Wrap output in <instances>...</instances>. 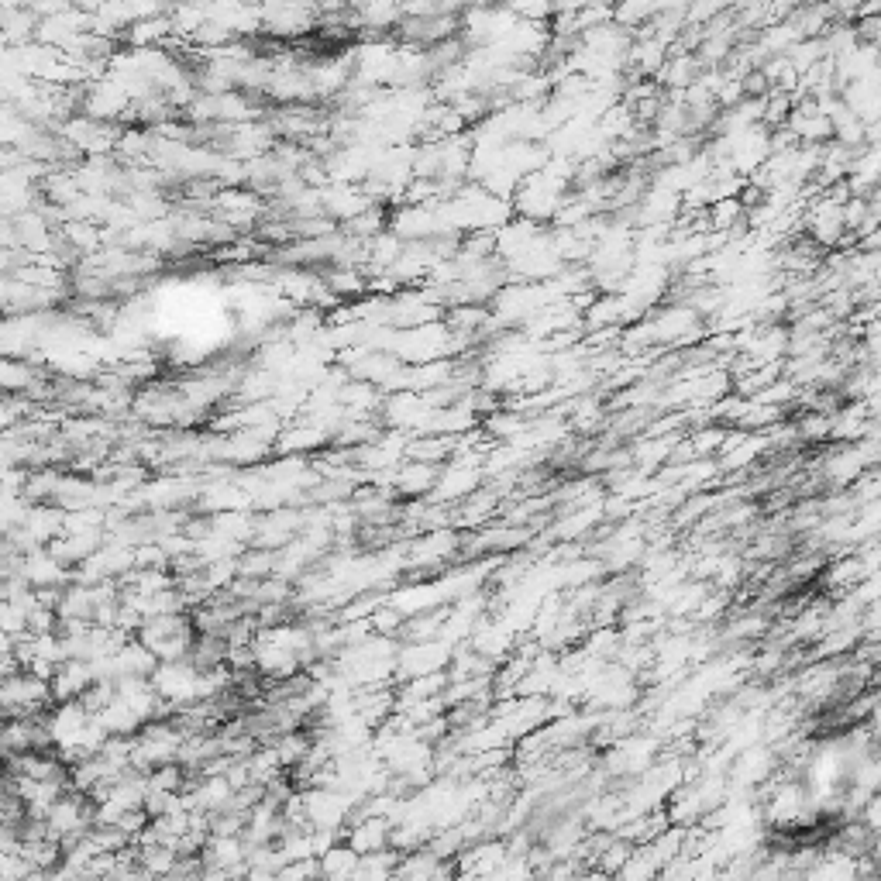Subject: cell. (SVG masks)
Masks as SVG:
<instances>
[{"mask_svg": "<svg viewBox=\"0 0 881 881\" xmlns=\"http://www.w3.org/2000/svg\"><path fill=\"white\" fill-rule=\"evenodd\" d=\"M90 682H93V665H90V661L87 658H66L49 678L52 703H62V699H80L83 692H87Z\"/></svg>", "mask_w": 881, "mask_h": 881, "instance_id": "obj_1", "label": "cell"}, {"mask_svg": "<svg viewBox=\"0 0 881 881\" xmlns=\"http://www.w3.org/2000/svg\"><path fill=\"white\" fill-rule=\"evenodd\" d=\"M809 231H813V238L820 241V245H837V241L847 235L844 200L830 197L823 200V204H816L813 214H809Z\"/></svg>", "mask_w": 881, "mask_h": 881, "instance_id": "obj_2", "label": "cell"}, {"mask_svg": "<svg viewBox=\"0 0 881 881\" xmlns=\"http://www.w3.org/2000/svg\"><path fill=\"white\" fill-rule=\"evenodd\" d=\"M358 871V854L352 847H327L321 854V875H355Z\"/></svg>", "mask_w": 881, "mask_h": 881, "instance_id": "obj_3", "label": "cell"}, {"mask_svg": "<svg viewBox=\"0 0 881 881\" xmlns=\"http://www.w3.org/2000/svg\"><path fill=\"white\" fill-rule=\"evenodd\" d=\"M658 7H661V0H620L613 18H617V25H641V21L654 18Z\"/></svg>", "mask_w": 881, "mask_h": 881, "instance_id": "obj_4", "label": "cell"}, {"mask_svg": "<svg viewBox=\"0 0 881 881\" xmlns=\"http://www.w3.org/2000/svg\"><path fill=\"white\" fill-rule=\"evenodd\" d=\"M66 7H73V0H28V11L35 18H49V14H59Z\"/></svg>", "mask_w": 881, "mask_h": 881, "instance_id": "obj_5", "label": "cell"}, {"mask_svg": "<svg viewBox=\"0 0 881 881\" xmlns=\"http://www.w3.org/2000/svg\"><path fill=\"white\" fill-rule=\"evenodd\" d=\"M104 4H107V0H73V7H80L83 14H97Z\"/></svg>", "mask_w": 881, "mask_h": 881, "instance_id": "obj_6", "label": "cell"}, {"mask_svg": "<svg viewBox=\"0 0 881 881\" xmlns=\"http://www.w3.org/2000/svg\"><path fill=\"white\" fill-rule=\"evenodd\" d=\"M21 7H28V0H0V14H7V11H21Z\"/></svg>", "mask_w": 881, "mask_h": 881, "instance_id": "obj_7", "label": "cell"}]
</instances>
